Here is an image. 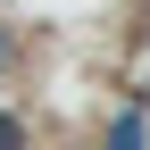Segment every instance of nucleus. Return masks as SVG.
I'll return each mask as SVG.
<instances>
[{
	"instance_id": "1",
	"label": "nucleus",
	"mask_w": 150,
	"mask_h": 150,
	"mask_svg": "<svg viewBox=\"0 0 150 150\" xmlns=\"http://www.w3.org/2000/svg\"><path fill=\"white\" fill-rule=\"evenodd\" d=\"M108 150H150V108H142V100L125 108L117 125H108Z\"/></svg>"
},
{
	"instance_id": "2",
	"label": "nucleus",
	"mask_w": 150,
	"mask_h": 150,
	"mask_svg": "<svg viewBox=\"0 0 150 150\" xmlns=\"http://www.w3.org/2000/svg\"><path fill=\"white\" fill-rule=\"evenodd\" d=\"M0 150H25V125H17L8 108H0Z\"/></svg>"
}]
</instances>
